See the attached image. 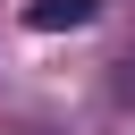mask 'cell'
Returning a JSON list of instances; mask_svg holds the SVG:
<instances>
[{
  "mask_svg": "<svg viewBox=\"0 0 135 135\" xmlns=\"http://www.w3.org/2000/svg\"><path fill=\"white\" fill-rule=\"evenodd\" d=\"M110 93H118V101H135V51L118 59V76H110Z\"/></svg>",
  "mask_w": 135,
  "mask_h": 135,
  "instance_id": "7a4b0ae2",
  "label": "cell"
},
{
  "mask_svg": "<svg viewBox=\"0 0 135 135\" xmlns=\"http://www.w3.org/2000/svg\"><path fill=\"white\" fill-rule=\"evenodd\" d=\"M93 17H101V0H25V25L34 34H76Z\"/></svg>",
  "mask_w": 135,
  "mask_h": 135,
  "instance_id": "6da1fadb",
  "label": "cell"
}]
</instances>
